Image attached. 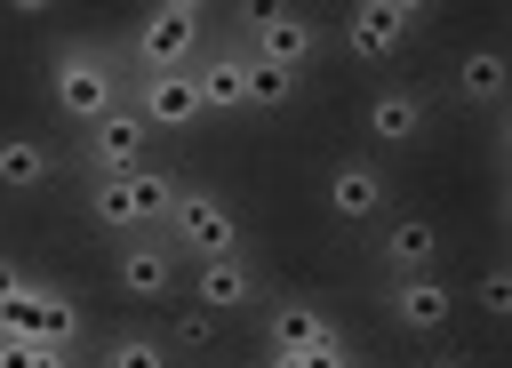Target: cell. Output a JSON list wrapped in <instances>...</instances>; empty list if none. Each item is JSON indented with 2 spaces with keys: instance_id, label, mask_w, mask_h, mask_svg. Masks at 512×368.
I'll list each match as a JSON object with an SVG mask.
<instances>
[{
  "instance_id": "cell-1",
  "label": "cell",
  "mask_w": 512,
  "mask_h": 368,
  "mask_svg": "<svg viewBox=\"0 0 512 368\" xmlns=\"http://www.w3.org/2000/svg\"><path fill=\"white\" fill-rule=\"evenodd\" d=\"M40 88H48V112L80 136L96 120H112L128 104V72H120V48L104 32H56L40 48Z\"/></svg>"
},
{
  "instance_id": "cell-2",
  "label": "cell",
  "mask_w": 512,
  "mask_h": 368,
  "mask_svg": "<svg viewBox=\"0 0 512 368\" xmlns=\"http://www.w3.org/2000/svg\"><path fill=\"white\" fill-rule=\"evenodd\" d=\"M208 32H216V8H200V0H152V8H136V24L112 48H120V72L144 80V72H192V56L208 48Z\"/></svg>"
},
{
  "instance_id": "cell-3",
  "label": "cell",
  "mask_w": 512,
  "mask_h": 368,
  "mask_svg": "<svg viewBox=\"0 0 512 368\" xmlns=\"http://www.w3.org/2000/svg\"><path fill=\"white\" fill-rule=\"evenodd\" d=\"M424 24H432L424 0H352V8L328 24V48H336L344 64H360V72H384Z\"/></svg>"
},
{
  "instance_id": "cell-4",
  "label": "cell",
  "mask_w": 512,
  "mask_h": 368,
  "mask_svg": "<svg viewBox=\"0 0 512 368\" xmlns=\"http://www.w3.org/2000/svg\"><path fill=\"white\" fill-rule=\"evenodd\" d=\"M184 264H208V256H248V224H240V208L216 192V184H192L184 176V192H176V208H168V232H160Z\"/></svg>"
},
{
  "instance_id": "cell-5",
  "label": "cell",
  "mask_w": 512,
  "mask_h": 368,
  "mask_svg": "<svg viewBox=\"0 0 512 368\" xmlns=\"http://www.w3.org/2000/svg\"><path fill=\"white\" fill-rule=\"evenodd\" d=\"M224 24H232V40L248 48V64H288V72H304V64L328 48V24H320L312 8H288V0H272V8H232Z\"/></svg>"
},
{
  "instance_id": "cell-6",
  "label": "cell",
  "mask_w": 512,
  "mask_h": 368,
  "mask_svg": "<svg viewBox=\"0 0 512 368\" xmlns=\"http://www.w3.org/2000/svg\"><path fill=\"white\" fill-rule=\"evenodd\" d=\"M256 336H264V352H352V328L304 288H264Z\"/></svg>"
},
{
  "instance_id": "cell-7",
  "label": "cell",
  "mask_w": 512,
  "mask_h": 368,
  "mask_svg": "<svg viewBox=\"0 0 512 368\" xmlns=\"http://www.w3.org/2000/svg\"><path fill=\"white\" fill-rule=\"evenodd\" d=\"M360 152H376V160H392V152H416L424 136H432V88H416V80H376L368 88V104H360Z\"/></svg>"
},
{
  "instance_id": "cell-8",
  "label": "cell",
  "mask_w": 512,
  "mask_h": 368,
  "mask_svg": "<svg viewBox=\"0 0 512 368\" xmlns=\"http://www.w3.org/2000/svg\"><path fill=\"white\" fill-rule=\"evenodd\" d=\"M320 208L336 216V224H384L392 216V168L376 160V152H336L328 168H320Z\"/></svg>"
},
{
  "instance_id": "cell-9",
  "label": "cell",
  "mask_w": 512,
  "mask_h": 368,
  "mask_svg": "<svg viewBox=\"0 0 512 368\" xmlns=\"http://www.w3.org/2000/svg\"><path fill=\"white\" fill-rule=\"evenodd\" d=\"M376 304H384V320H392L400 336H416V344H440V336L456 328V312H464V296H456V280H448V272L376 280Z\"/></svg>"
},
{
  "instance_id": "cell-10",
  "label": "cell",
  "mask_w": 512,
  "mask_h": 368,
  "mask_svg": "<svg viewBox=\"0 0 512 368\" xmlns=\"http://www.w3.org/2000/svg\"><path fill=\"white\" fill-rule=\"evenodd\" d=\"M144 160H160V136L120 104L112 120H96V128H80L72 136V152H64V168H80V176H136Z\"/></svg>"
},
{
  "instance_id": "cell-11",
  "label": "cell",
  "mask_w": 512,
  "mask_h": 368,
  "mask_svg": "<svg viewBox=\"0 0 512 368\" xmlns=\"http://www.w3.org/2000/svg\"><path fill=\"white\" fill-rule=\"evenodd\" d=\"M112 288H120L128 304H176V296H184V256H176L160 232L112 240Z\"/></svg>"
},
{
  "instance_id": "cell-12",
  "label": "cell",
  "mask_w": 512,
  "mask_h": 368,
  "mask_svg": "<svg viewBox=\"0 0 512 368\" xmlns=\"http://www.w3.org/2000/svg\"><path fill=\"white\" fill-rule=\"evenodd\" d=\"M440 224L424 216V208H392L384 224H376V240H368V264H376V280H408V272H440Z\"/></svg>"
},
{
  "instance_id": "cell-13",
  "label": "cell",
  "mask_w": 512,
  "mask_h": 368,
  "mask_svg": "<svg viewBox=\"0 0 512 368\" xmlns=\"http://www.w3.org/2000/svg\"><path fill=\"white\" fill-rule=\"evenodd\" d=\"M264 264L256 256H208V264H184V296L208 312V320H232V312H256L264 304Z\"/></svg>"
},
{
  "instance_id": "cell-14",
  "label": "cell",
  "mask_w": 512,
  "mask_h": 368,
  "mask_svg": "<svg viewBox=\"0 0 512 368\" xmlns=\"http://www.w3.org/2000/svg\"><path fill=\"white\" fill-rule=\"evenodd\" d=\"M192 88H200V112L208 120H240L248 112V48L232 40V24H216L208 48L192 56Z\"/></svg>"
},
{
  "instance_id": "cell-15",
  "label": "cell",
  "mask_w": 512,
  "mask_h": 368,
  "mask_svg": "<svg viewBox=\"0 0 512 368\" xmlns=\"http://www.w3.org/2000/svg\"><path fill=\"white\" fill-rule=\"evenodd\" d=\"M128 112L168 144V136H192V128H208V112H200V88H192V72H144V80H128Z\"/></svg>"
},
{
  "instance_id": "cell-16",
  "label": "cell",
  "mask_w": 512,
  "mask_h": 368,
  "mask_svg": "<svg viewBox=\"0 0 512 368\" xmlns=\"http://www.w3.org/2000/svg\"><path fill=\"white\" fill-rule=\"evenodd\" d=\"M448 96H456L464 112H504V96H512V64H504V48H496V40L464 48L456 72H448Z\"/></svg>"
},
{
  "instance_id": "cell-17",
  "label": "cell",
  "mask_w": 512,
  "mask_h": 368,
  "mask_svg": "<svg viewBox=\"0 0 512 368\" xmlns=\"http://www.w3.org/2000/svg\"><path fill=\"white\" fill-rule=\"evenodd\" d=\"M80 216H88V232H104V240H136V232H144L128 176H80Z\"/></svg>"
},
{
  "instance_id": "cell-18",
  "label": "cell",
  "mask_w": 512,
  "mask_h": 368,
  "mask_svg": "<svg viewBox=\"0 0 512 368\" xmlns=\"http://www.w3.org/2000/svg\"><path fill=\"white\" fill-rule=\"evenodd\" d=\"M64 176V152L48 136H0V192H40Z\"/></svg>"
},
{
  "instance_id": "cell-19",
  "label": "cell",
  "mask_w": 512,
  "mask_h": 368,
  "mask_svg": "<svg viewBox=\"0 0 512 368\" xmlns=\"http://www.w3.org/2000/svg\"><path fill=\"white\" fill-rule=\"evenodd\" d=\"M128 192H136V224H144V232H168V208H176V192H184V168L160 152V160H144V168L128 176Z\"/></svg>"
},
{
  "instance_id": "cell-20",
  "label": "cell",
  "mask_w": 512,
  "mask_h": 368,
  "mask_svg": "<svg viewBox=\"0 0 512 368\" xmlns=\"http://www.w3.org/2000/svg\"><path fill=\"white\" fill-rule=\"evenodd\" d=\"M88 368H176V352L160 344V328H112L104 344H88Z\"/></svg>"
},
{
  "instance_id": "cell-21",
  "label": "cell",
  "mask_w": 512,
  "mask_h": 368,
  "mask_svg": "<svg viewBox=\"0 0 512 368\" xmlns=\"http://www.w3.org/2000/svg\"><path fill=\"white\" fill-rule=\"evenodd\" d=\"M296 96H304V72H288V64H248V112H256V120L296 112Z\"/></svg>"
},
{
  "instance_id": "cell-22",
  "label": "cell",
  "mask_w": 512,
  "mask_h": 368,
  "mask_svg": "<svg viewBox=\"0 0 512 368\" xmlns=\"http://www.w3.org/2000/svg\"><path fill=\"white\" fill-rule=\"evenodd\" d=\"M464 304H472V312H480V320H496V328H504V320H512V264H504V256H488V264H480V280H472V296H464Z\"/></svg>"
},
{
  "instance_id": "cell-23",
  "label": "cell",
  "mask_w": 512,
  "mask_h": 368,
  "mask_svg": "<svg viewBox=\"0 0 512 368\" xmlns=\"http://www.w3.org/2000/svg\"><path fill=\"white\" fill-rule=\"evenodd\" d=\"M160 344H168L176 360H184V352H208V344H216V320H208L200 304H176V312H168V328H160Z\"/></svg>"
},
{
  "instance_id": "cell-24",
  "label": "cell",
  "mask_w": 512,
  "mask_h": 368,
  "mask_svg": "<svg viewBox=\"0 0 512 368\" xmlns=\"http://www.w3.org/2000/svg\"><path fill=\"white\" fill-rule=\"evenodd\" d=\"M344 360H360V344L352 352H256V368H344Z\"/></svg>"
},
{
  "instance_id": "cell-25",
  "label": "cell",
  "mask_w": 512,
  "mask_h": 368,
  "mask_svg": "<svg viewBox=\"0 0 512 368\" xmlns=\"http://www.w3.org/2000/svg\"><path fill=\"white\" fill-rule=\"evenodd\" d=\"M24 368H88V344H32Z\"/></svg>"
},
{
  "instance_id": "cell-26",
  "label": "cell",
  "mask_w": 512,
  "mask_h": 368,
  "mask_svg": "<svg viewBox=\"0 0 512 368\" xmlns=\"http://www.w3.org/2000/svg\"><path fill=\"white\" fill-rule=\"evenodd\" d=\"M24 280H32V272H24V264H16L8 248H0V328H8V304L24 296Z\"/></svg>"
},
{
  "instance_id": "cell-27",
  "label": "cell",
  "mask_w": 512,
  "mask_h": 368,
  "mask_svg": "<svg viewBox=\"0 0 512 368\" xmlns=\"http://www.w3.org/2000/svg\"><path fill=\"white\" fill-rule=\"evenodd\" d=\"M408 368H480V360H472L464 344H432V352H416Z\"/></svg>"
},
{
  "instance_id": "cell-28",
  "label": "cell",
  "mask_w": 512,
  "mask_h": 368,
  "mask_svg": "<svg viewBox=\"0 0 512 368\" xmlns=\"http://www.w3.org/2000/svg\"><path fill=\"white\" fill-rule=\"evenodd\" d=\"M344 368H368V360H344Z\"/></svg>"
}]
</instances>
